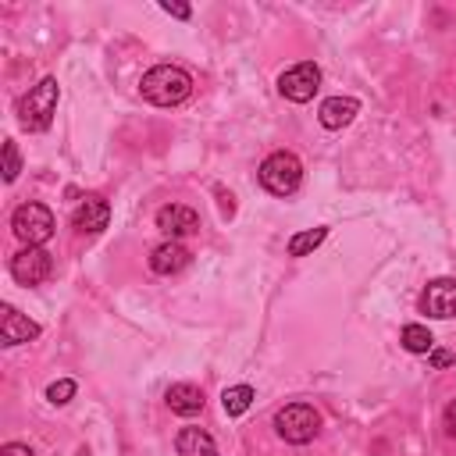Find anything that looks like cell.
<instances>
[{"label":"cell","mask_w":456,"mask_h":456,"mask_svg":"<svg viewBox=\"0 0 456 456\" xmlns=\"http://www.w3.org/2000/svg\"><path fill=\"white\" fill-rule=\"evenodd\" d=\"M139 93H142V100H150L157 107H175L192 93V78L178 64H157V68H150L142 75Z\"/></svg>","instance_id":"cell-1"},{"label":"cell","mask_w":456,"mask_h":456,"mask_svg":"<svg viewBox=\"0 0 456 456\" xmlns=\"http://www.w3.org/2000/svg\"><path fill=\"white\" fill-rule=\"evenodd\" d=\"M57 96H61L57 78H43V82H36V86L21 96V103H18V121H21V128H28V132H43V128H50L53 110H57Z\"/></svg>","instance_id":"cell-2"},{"label":"cell","mask_w":456,"mask_h":456,"mask_svg":"<svg viewBox=\"0 0 456 456\" xmlns=\"http://www.w3.org/2000/svg\"><path fill=\"white\" fill-rule=\"evenodd\" d=\"M256 175H260V185H264L267 192H274V196H292V192L299 189V182H303V164H299L296 153L278 150V153H271V157L260 164Z\"/></svg>","instance_id":"cell-3"},{"label":"cell","mask_w":456,"mask_h":456,"mask_svg":"<svg viewBox=\"0 0 456 456\" xmlns=\"http://www.w3.org/2000/svg\"><path fill=\"white\" fill-rule=\"evenodd\" d=\"M274 431L292 445H306L321 431V413L310 403H289L274 413Z\"/></svg>","instance_id":"cell-4"},{"label":"cell","mask_w":456,"mask_h":456,"mask_svg":"<svg viewBox=\"0 0 456 456\" xmlns=\"http://www.w3.org/2000/svg\"><path fill=\"white\" fill-rule=\"evenodd\" d=\"M11 228L25 246H43L53 235V214L43 203H21L11 214Z\"/></svg>","instance_id":"cell-5"},{"label":"cell","mask_w":456,"mask_h":456,"mask_svg":"<svg viewBox=\"0 0 456 456\" xmlns=\"http://www.w3.org/2000/svg\"><path fill=\"white\" fill-rule=\"evenodd\" d=\"M317 86H321V68H317L314 61H299V64H292L289 71H281V78H278V93H281L285 100H292V103L314 100Z\"/></svg>","instance_id":"cell-6"},{"label":"cell","mask_w":456,"mask_h":456,"mask_svg":"<svg viewBox=\"0 0 456 456\" xmlns=\"http://www.w3.org/2000/svg\"><path fill=\"white\" fill-rule=\"evenodd\" d=\"M50 271H53V260L43 246H25L21 253L11 256V274L18 285H39L50 278Z\"/></svg>","instance_id":"cell-7"},{"label":"cell","mask_w":456,"mask_h":456,"mask_svg":"<svg viewBox=\"0 0 456 456\" xmlns=\"http://www.w3.org/2000/svg\"><path fill=\"white\" fill-rule=\"evenodd\" d=\"M420 310L428 317H442V321L456 317V278H435V281H428V289L420 296Z\"/></svg>","instance_id":"cell-8"},{"label":"cell","mask_w":456,"mask_h":456,"mask_svg":"<svg viewBox=\"0 0 456 456\" xmlns=\"http://www.w3.org/2000/svg\"><path fill=\"white\" fill-rule=\"evenodd\" d=\"M157 228L167 235V239H182V235H192L200 232V214L185 203H167L157 210Z\"/></svg>","instance_id":"cell-9"},{"label":"cell","mask_w":456,"mask_h":456,"mask_svg":"<svg viewBox=\"0 0 456 456\" xmlns=\"http://www.w3.org/2000/svg\"><path fill=\"white\" fill-rule=\"evenodd\" d=\"M107 221H110V207H107L103 196H82L78 207H75V214H71V224H75L82 235H96V232H103Z\"/></svg>","instance_id":"cell-10"},{"label":"cell","mask_w":456,"mask_h":456,"mask_svg":"<svg viewBox=\"0 0 456 456\" xmlns=\"http://www.w3.org/2000/svg\"><path fill=\"white\" fill-rule=\"evenodd\" d=\"M0 314H4L0 317V342L4 346H21V342H32L39 335V324L28 321V317H21L14 306H4Z\"/></svg>","instance_id":"cell-11"},{"label":"cell","mask_w":456,"mask_h":456,"mask_svg":"<svg viewBox=\"0 0 456 456\" xmlns=\"http://www.w3.org/2000/svg\"><path fill=\"white\" fill-rule=\"evenodd\" d=\"M185 264H189V249L178 239H167V242L153 246V253H150V267L157 274H178Z\"/></svg>","instance_id":"cell-12"},{"label":"cell","mask_w":456,"mask_h":456,"mask_svg":"<svg viewBox=\"0 0 456 456\" xmlns=\"http://www.w3.org/2000/svg\"><path fill=\"white\" fill-rule=\"evenodd\" d=\"M356 110H360V103L353 100V96H328L324 103H321V110H317V118H321V125L324 128H346L353 118H356Z\"/></svg>","instance_id":"cell-13"},{"label":"cell","mask_w":456,"mask_h":456,"mask_svg":"<svg viewBox=\"0 0 456 456\" xmlns=\"http://www.w3.org/2000/svg\"><path fill=\"white\" fill-rule=\"evenodd\" d=\"M164 399H167L171 413H178V417H192V413H200V410H203V392H200L196 385H189V381L171 385Z\"/></svg>","instance_id":"cell-14"},{"label":"cell","mask_w":456,"mask_h":456,"mask_svg":"<svg viewBox=\"0 0 456 456\" xmlns=\"http://www.w3.org/2000/svg\"><path fill=\"white\" fill-rule=\"evenodd\" d=\"M175 449L178 456H217V445L203 428H182L175 438Z\"/></svg>","instance_id":"cell-15"},{"label":"cell","mask_w":456,"mask_h":456,"mask_svg":"<svg viewBox=\"0 0 456 456\" xmlns=\"http://www.w3.org/2000/svg\"><path fill=\"white\" fill-rule=\"evenodd\" d=\"M253 399H256V392H253L249 385H232V388H224L221 406H224L228 417H239V413H246V410L253 406Z\"/></svg>","instance_id":"cell-16"},{"label":"cell","mask_w":456,"mask_h":456,"mask_svg":"<svg viewBox=\"0 0 456 456\" xmlns=\"http://www.w3.org/2000/svg\"><path fill=\"white\" fill-rule=\"evenodd\" d=\"M324 239H328V228H306V232H296L285 249H289V256H306V253H314Z\"/></svg>","instance_id":"cell-17"},{"label":"cell","mask_w":456,"mask_h":456,"mask_svg":"<svg viewBox=\"0 0 456 456\" xmlns=\"http://www.w3.org/2000/svg\"><path fill=\"white\" fill-rule=\"evenodd\" d=\"M399 338H403V346H406L410 353H431V349H435V338H431V331H428L424 324H406Z\"/></svg>","instance_id":"cell-18"},{"label":"cell","mask_w":456,"mask_h":456,"mask_svg":"<svg viewBox=\"0 0 456 456\" xmlns=\"http://www.w3.org/2000/svg\"><path fill=\"white\" fill-rule=\"evenodd\" d=\"M18 171H21L18 146H14V139H7V142H4V182H14V178H18Z\"/></svg>","instance_id":"cell-19"},{"label":"cell","mask_w":456,"mask_h":456,"mask_svg":"<svg viewBox=\"0 0 456 456\" xmlns=\"http://www.w3.org/2000/svg\"><path fill=\"white\" fill-rule=\"evenodd\" d=\"M71 395H75V381H71V378H61V381H53V385L46 388V399H50L53 406H64Z\"/></svg>","instance_id":"cell-20"},{"label":"cell","mask_w":456,"mask_h":456,"mask_svg":"<svg viewBox=\"0 0 456 456\" xmlns=\"http://www.w3.org/2000/svg\"><path fill=\"white\" fill-rule=\"evenodd\" d=\"M442 424H445V431L456 438V399L445 406V413H442Z\"/></svg>","instance_id":"cell-21"},{"label":"cell","mask_w":456,"mask_h":456,"mask_svg":"<svg viewBox=\"0 0 456 456\" xmlns=\"http://www.w3.org/2000/svg\"><path fill=\"white\" fill-rule=\"evenodd\" d=\"M0 456H36L28 445H21V442H7L4 449H0Z\"/></svg>","instance_id":"cell-22"},{"label":"cell","mask_w":456,"mask_h":456,"mask_svg":"<svg viewBox=\"0 0 456 456\" xmlns=\"http://www.w3.org/2000/svg\"><path fill=\"white\" fill-rule=\"evenodd\" d=\"M428 356H431V367H449L452 363V353L449 349H431Z\"/></svg>","instance_id":"cell-23"},{"label":"cell","mask_w":456,"mask_h":456,"mask_svg":"<svg viewBox=\"0 0 456 456\" xmlns=\"http://www.w3.org/2000/svg\"><path fill=\"white\" fill-rule=\"evenodd\" d=\"M164 11H167V14H175V18H182V21H185V18H189V14H192V11H189V7H185V4H171V0H167V4H164Z\"/></svg>","instance_id":"cell-24"},{"label":"cell","mask_w":456,"mask_h":456,"mask_svg":"<svg viewBox=\"0 0 456 456\" xmlns=\"http://www.w3.org/2000/svg\"><path fill=\"white\" fill-rule=\"evenodd\" d=\"M78 456H89V449H78Z\"/></svg>","instance_id":"cell-25"}]
</instances>
